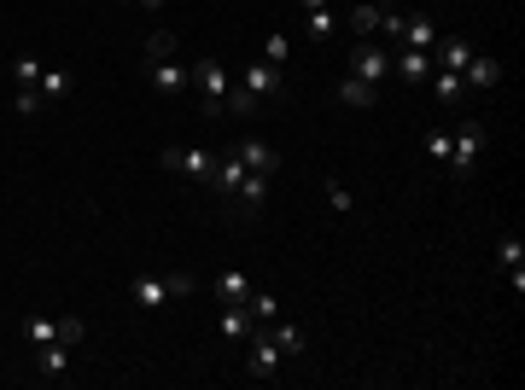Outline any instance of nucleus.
<instances>
[{
    "label": "nucleus",
    "mask_w": 525,
    "mask_h": 390,
    "mask_svg": "<svg viewBox=\"0 0 525 390\" xmlns=\"http://www.w3.org/2000/svg\"><path fill=\"white\" fill-rule=\"evenodd\" d=\"M216 193H222V204H228V216H263V204H269V175H251L240 163V152H222L216 158V181H210Z\"/></svg>",
    "instance_id": "nucleus-1"
},
{
    "label": "nucleus",
    "mask_w": 525,
    "mask_h": 390,
    "mask_svg": "<svg viewBox=\"0 0 525 390\" xmlns=\"http://www.w3.org/2000/svg\"><path fill=\"white\" fill-rule=\"evenodd\" d=\"M146 82H152L158 94H181V88H193V82H187V65L175 59V35L170 30L146 35Z\"/></svg>",
    "instance_id": "nucleus-2"
},
{
    "label": "nucleus",
    "mask_w": 525,
    "mask_h": 390,
    "mask_svg": "<svg viewBox=\"0 0 525 390\" xmlns=\"http://www.w3.org/2000/svg\"><path fill=\"white\" fill-rule=\"evenodd\" d=\"M193 292H199L193 274H140L135 286H129L135 309H152V315H164L170 303H181V297H193Z\"/></svg>",
    "instance_id": "nucleus-3"
},
{
    "label": "nucleus",
    "mask_w": 525,
    "mask_h": 390,
    "mask_svg": "<svg viewBox=\"0 0 525 390\" xmlns=\"http://www.w3.org/2000/svg\"><path fill=\"white\" fill-rule=\"evenodd\" d=\"M187 82H193V94L205 99V117H222V99H228V88H234L228 59H222V53H199V59L187 65Z\"/></svg>",
    "instance_id": "nucleus-4"
},
{
    "label": "nucleus",
    "mask_w": 525,
    "mask_h": 390,
    "mask_svg": "<svg viewBox=\"0 0 525 390\" xmlns=\"http://www.w3.org/2000/svg\"><path fill=\"white\" fill-rule=\"evenodd\" d=\"M216 158H222V152H210V146H164V152H158V163H164L170 175H187L193 187H210V181H216Z\"/></svg>",
    "instance_id": "nucleus-5"
},
{
    "label": "nucleus",
    "mask_w": 525,
    "mask_h": 390,
    "mask_svg": "<svg viewBox=\"0 0 525 390\" xmlns=\"http://www.w3.org/2000/svg\"><path fill=\"white\" fill-rule=\"evenodd\" d=\"M479 158H485V123L467 117V123L450 134V163H444V169H450L455 181H467V175L479 169Z\"/></svg>",
    "instance_id": "nucleus-6"
},
{
    "label": "nucleus",
    "mask_w": 525,
    "mask_h": 390,
    "mask_svg": "<svg viewBox=\"0 0 525 390\" xmlns=\"http://www.w3.org/2000/svg\"><path fill=\"white\" fill-rule=\"evenodd\" d=\"M280 373V344L269 338V326H257L245 338V379H275Z\"/></svg>",
    "instance_id": "nucleus-7"
},
{
    "label": "nucleus",
    "mask_w": 525,
    "mask_h": 390,
    "mask_svg": "<svg viewBox=\"0 0 525 390\" xmlns=\"http://www.w3.org/2000/svg\"><path fill=\"white\" fill-rule=\"evenodd\" d=\"M350 76H362L368 88H385V82H391V53H385V47H374V41L350 47Z\"/></svg>",
    "instance_id": "nucleus-8"
},
{
    "label": "nucleus",
    "mask_w": 525,
    "mask_h": 390,
    "mask_svg": "<svg viewBox=\"0 0 525 390\" xmlns=\"http://www.w3.org/2000/svg\"><path fill=\"white\" fill-rule=\"evenodd\" d=\"M240 88L257 99V105L275 99V94H286V88H280V65H269V59H251V65L240 70Z\"/></svg>",
    "instance_id": "nucleus-9"
},
{
    "label": "nucleus",
    "mask_w": 525,
    "mask_h": 390,
    "mask_svg": "<svg viewBox=\"0 0 525 390\" xmlns=\"http://www.w3.org/2000/svg\"><path fill=\"white\" fill-rule=\"evenodd\" d=\"M473 53H479V47H473L467 35H438V41H432V65H438V70H455V76L467 70V59H473Z\"/></svg>",
    "instance_id": "nucleus-10"
},
{
    "label": "nucleus",
    "mask_w": 525,
    "mask_h": 390,
    "mask_svg": "<svg viewBox=\"0 0 525 390\" xmlns=\"http://www.w3.org/2000/svg\"><path fill=\"white\" fill-rule=\"evenodd\" d=\"M391 76H397V82H409V88H420V82L432 76V53H420V47H397Z\"/></svg>",
    "instance_id": "nucleus-11"
},
{
    "label": "nucleus",
    "mask_w": 525,
    "mask_h": 390,
    "mask_svg": "<svg viewBox=\"0 0 525 390\" xmlns=\"http://www.w3.org/2000/svg\"><path fill=\"white\" fill-rule=\"evenodd\" d=\"M251 332H257L251 309H245V303H222V315H216V338H228V344H245Z\"/></svg>",
    "instance_id": "nucleus-12"
},
{
    "label": "nucleus",
    "mask_w": 525,
    "mask_h": 390,
    "mask_svg": "<svg viewBox=\"0 0 525 390\" xmlns=\"http://www.w3.org/2000/svg\"><path fill=\"white\" fill-rule=\"evenodd\" d=\"M234 152H240V163H245V169H251V175H269V181H275V169H280V152H275V146H269V140H240Z\"/></svg>",
    "instance_id": "nucleus-13"
},
{
    "label": "nucleus",
    "mask_w": 525,
    "mask_h": 390,
    "mask_svg": "<svg viewBox=\"0 0 525 390\" xmlns=\"http://www.w3.org/2000/svg\"><path fill=\"white\" fill-rule=\"evenodd\" d=\"M461 82H467L473 94H490V88L502 82V65H496L490 53H473V59H467V70H461Z\"/></svg>",
    "instance_id": "nucleus-14"
},
{
    "label": "nucleus",
    "mask_w": 525,
    "mask_h": 390,
    "mask_svg": "<svg viewBox=\"0 0 525 390\" xmlns=\"http://www.w3.org/2000/svg\"><path fill=\"white\" fill-rule=\"evenodd\" d=\"M210 297H216V303H245V297H251V274H245V268H222V274L210 280Z\"/></svg>",
    "instance_id": "nucleus-15"
},
{
    "label": "nucleus",
    "mask_w": 525,
    "mask_h": 390,
    "mask_svg": "<svg viewBox=\"0 0 525 390\" xmlns=\"http://www.w3.org/2000/svg\"><path fill=\"white\" fill-rule=\"evenodd\" d=\"M35 373H47V379H70V344H41L35 350Z\"/></svg>",
    "instance_id": "nucleus-16"
},
{
    "label": "nucleus",
    "mask_w": 525,
    "mask_h": 390,
    "mask_svg": "<svg viewBox=\"0 0 525 390\" xmlns=\"http://www.w3.org/2000/svg\"><path fill=\"white\" fill-rule=\"evenodd\" d=\"M438 18H426V12H420V18H403V47H420V53H432V41H438Z\"/></svg>",
    "instance_id": "nucleus-17"
},
{
    "label": "nucleus",
    "mask_w": 525,
    "mask_h": 390,
    "mask_svg": "<svg viewBox=\"0 0 525 390\" xmlns=\"http://www.w3.org/2000/svg\"><path fill=\"white\" fill-rule=\"evenodd\" d=\"M339 105H350V111H374V105H380V88H368L362 76H345V82H339Z\"/></svg>",
    "instance_id": "nucleus-18"
},
{
    "label": "nucleus",
    "mask_w": 525,
    "mask_h": 390,
    "mask_svg": "<svg viewBox=\"0 0 525 390\" xmlns=\"http://www.w3.org/2000/svg\"><path fill=\"white\" fill-rule=\"evenodd\" d=\"M245 309H251V321L257 326H269L280 315V297L269 292V286H251V297H245Z\"/></svg>",
    "instance_id": "nucleus-19"
},
{
    "label": "nucleus",
    "mask_w": 525,
    "mask_h": 390,
    "mask_svg": "<svg viewBox=\"0 0 525 390\" xmlns=\"http://www.w3.org/2000/svg\"><path fill=\"white\" fill-rule=\"evenodd\" d=\"M269 338L280 344V356H304L310 350V338H304V326H275L269 321Z\"/></svg>",
    "instance_id": "nucleus-20"
},
{
    "label": "nucleus",
    "mask_w": 525,
    "mask_h": 390,
    "mask_svg": "<svg viewBox=\"0 0 525 390\" xmlns=\"http://www.w3.org/2000/svg\"><path fill=\"white\" fill-rule=\"evenodd\" d=\"M59 338V321H47V315H24V344L41 350V344H53Z\"/></svg>",
    "instance_id": "nucleus-21"
},
{
    "label": "nucleus",
    "mask_w": 525,
    "mask_h": 390,
    "mask_svg": "<svg viewBox=\"0 0 525 390\" xmlns=\"http://www.w3.org/2000/svg\"><path fill=\"white\" fill-rule=\"evenodd\" d=\"M426 82H432V94L444 99V105H455V99H461V88H467L455 70H438V65H432V76H426Z\"/></svg>",
    "instance_id": "nucleus-22"
},
{
    "label": "nucleus",
    "mask_w": 525,
    "mask_h": 390,
    "mask_svg": "<svg viewBox=\"0 0 525 390\" xmlns=\"http://www.w3.org/2000/svg\"><path fill=\"white\" fill-rule=\"evenodd\" d=\"M35 94H41V99H65L70 94V70L65 65H47V70H41V88H35Z\"/></svg>",
    "instance_id": "nucleus-23"
},
{
    "label": "nucleus",
    "mask_w": 525,
    "mask_h": 390,
    "mask_svg": "<svg viewBox=\"0 0 525 390\" xmlns=\"http://www.w3.org/2000/svg\"><path fill=\"white\" fill-rule=\"evenodd\" d=\"M41 59H35V53H18V59H12V82H18V88H41Z\"/></svg>",
    "instance_id": "nucleus-24"
},
{
    "label": "nucleus",
    "mask_w": 525,
    "mask_h": 390,
    "mask_svg": "<svg viewBox=\"0 0 525 390\" xmlns=\"http://www.w3.org/2000/svg\"><path fill=\"white\" fill-rule=\"evenodd\" d=\"M304 24H310L315 41H333V30H339V18H333L327 6H304Z\"/></svg>",
    "instance_id": "nucleus-25"
},
{
    "label": "nucleus",
    "mask_w": 525,
    "mask_h": 390,
    "mask_svg": "<svg viewBox=\"0 0 525 390\" xmlns=\"http://www.w3.org/2000/svg\"><path fill=\"white\" fill-rule=\"evenodd\" d=\"M350 30H356V35H374V30H380V6H374V0H356V12H350Z\"/></svg>",
    "instance_id": "nucleus-26"
},
{
    "label": "nucleus",
    "mask_w": 525,
    "mask_h": 390,
    "mask_svg": "<svg viewBox=\"0 0 525 390\" xmlns=\"http://www.w3.org/2000/svg\"><path fill=\"white\" fill-rule=\"evenodd\" d=\"M420 146H426V158L432 163H450V129H426L420 134Z\"/></svg>",
    "instance_id": "nucleus-27"
},
{
    "label": "nucleus",
    "mask_w": 525,
    "mask_h": 390,
    "mask_svg": "<svg viewBox=\"0 0 525 390\" xmlns=\"http://www.w3.org/2000/svg\"><path fill=\"white\" fill-rule=\"evenodd\" d=\"M257 59H269V65H286V59H292V41H286V30H275V35H269Z\"/></svg>",
    "instance_id": "nucleus-28"
},
{
    "label": "nucleus",
    "mask_w": 525,
    "mask_h": 390,
    "mask_svg": "<svg viewBox=\"0 0 525 390\" xmlns=\"http://www.w3.org/2000/svg\"><path fill=\"white\" fill-rule=\"evenodd\" d=\"M82 338H88V321H82V315H65V321H59V344H70V350H76Z\"/></svg>",
    "instance_id": "nucleus-29"
},
{
    "label": "nucleus",
    "mask_w": 525,
    "mask_h": 390,
    "mask_svg": "<svg viewBox=\"0 0 525 390\" xmlns=\"http://www.w3.org/2000/svg\"><path fill=\"white\" fill-rule=\"evenodd\" d=\"M380 35L385 41H403V12L397 6H380Z\"/></svg>",
    "instance_id": "nucleus-30"
},
{
    "label": "nucleus",
    "mask_w": 525,
    "mask_h": 390,
    "mask_svg": "<svg viewBox=\"0 0 525 390\" xmlns=\"http://www.w3.org/2000/svg\"><path fill=\"white\" fill-rule=\"evenodd\" d=\"M496 262H502V268H525V245L520 239H502V245H496Z\"/></svg>",
    "instance_id": "nucleus-31"
},
{
    "label": "nucleus",
    "mask_w": 525,
    "mask_h": 390,
    "mask_svg": "<svg viewBox=\"0 0 525 390\" xmlns=\"http://www.w3.org/2000/svg\"><path fill=\"white\" fill-rule=\"evenodd\" d=\"M327 204H333L339 216H350V210H356V198H350V187H339V181H327Z\"/></svg>",
    "instance_id": "nucleus-32"
},
{
    "label": "nucleus",
    "mask_w": 525,
    "mask_h": 390,
    "mask_svg": "<svg viewBox=\"0 0 525 390\" xmlns=\"http://www.w3.org/2000/svg\"><path fill=\"white\" fill-rule=\"evenodd\" d=\"M18 111H24V117H35V111H41V94H35V88H18Z\"/></svg>",
    "instance_id": "nucleus-33"
},
{
    "label": "nucleus",
    "mask_w": 525,
    "mask_h": 390,
    "mask_svg": "<svg viewBox=\"0 0 525 390\" xmlns=\"http://www.w3.org/2000/svg\"><path fill=\"white\" fill-rule=\"evenodd\" d=\"M140 6H152V12H158V6H170V0H140Z\"/></svg>",
    "instance_id": "nucleus-34"
},
{
    "label": "nucleus",
    "mask_w": 525,
    "mask_h": 390,
    "mask_svg": "<svg viewBox=\"0 0 525 390\" xmlns=\"http://www.w3.org/2000/svg\"><path fill=\"white\" fill-rule=\"evenodd\" d=\"M298 6H327V0H298Z\"/></svg>",
    "instance_id": "nucleus-35"
},
{
    "label": "nucleus",
    "mask_w": 525,
    "mask_h": 390,
    "mask_svg": "<svg viewBox=\"0 0 525 390\" xmlns=\"http://www.w3.org/2000/svg\"><path fill=\"white\" fill-rule=\"evenodd\" d=\"M374 6H397V0H374Z\"/></svg>",
    "instance_id": "nucleus-36"
}]
</instances>
